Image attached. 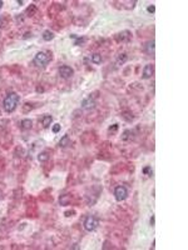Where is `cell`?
<instances>
[{"instance_id":"obj_1","label":"cell","mask_w":188,"mask_h":250,"mask_svg":"<svg viewBox=\"0 0 188 250\" xmlns=\"http://www.w3.org/2000/svg\"><path fill=\"white\" fill-rule=\"evenodd\" d=\"M19 100H20V96L17 93H9L5 96L3 101V108L6 113H13L17 106L19 104Z\"/></svg>"},{"instance_id":"obj_2","label":"cell","mask_w":188,"mask_h":250,"mask_svg":"<svg viewBox=\"0 0 188 250\" xmlns=\"http://www.w3.org/2000/svg\"><path fill=\"white\" fill-rule=\"evenodd\" d=\"M50 61V55L46 51H39L35 54L34 56V64H37L38 66H46Z\"/></svg>"},{"instance_id":"obj_3","label":"cell","mask_w":188,"mask_h":250,"mask_svg":"<svg viewBox=\"0 0 188 250\" xmlns=\"http://www.w3.org/2000/svg\"><path fill=\"white\" fill-rule=\"evenodd\" d=\"M98 225H99V220L93 215L87 216L85 219H84V223H83V227L87 231H94V230L98 228Z\"/></svg>"},{"instance_id":"obj_4","label":"cell","mask_w":188,"mask_h":250,"mask_svg":"<svg viewBox=\"0 0 188 250\" xmlns=\"http://www.w3.org/2000/svg\"><path fill=\"white\" fill-rule=\"evenodd\" d=\"M127 196H128V190H127L126 186L118 185L117 188L114 189V198H115V200H117V201L126 200Z\"/></svg>"},{"instance_id":"obj_5","label":"cell","mask_w":188,"mask_h":250,"mask_svg":"<svg viewBox=\"0 0 188 250\" xmlns=\"http://www.w3.org/2000/svg\"><path fill=\"white\" fill-rule=\"evenodd\" d=\"M132 39V33L129 30H123L119 34L115 35V40L121 43H128Z\"/></svg>"},{"instance_id":"obj_6","label":"cell","mask_w":188,"mask_h":250,"mask_svg":"<svg viewBox=\"0 0 188 250\" xmlns=\"http://www.w3.org/2000/svg\"><path fill=\"white\" fill-rule=\"evenodd\" d=\"M73 74H74V70L68 65H63L59 68V75H60L63 79H68V78L73 76Z\"/></svg>"},{"instance_id":"obj_7","label":"cell","mask_w":188,"mask_h":250,"mask_svg":"<svg viewBox=\"0 0 188 250\" xmlns=\"http://www.w3.org/2000/svg\"><path fill=\"white\" fill-rule=\"evenodd\" d=\"M153 73H154V66L152 64H147L143 69V79H149L153 76Z\"/></svg>"},{"instance_id":"obj_8","label":"cell","mask_w":188,"mask_h":250,"mask_svg":"<svg viewBox=\"0 0 188 250\" xmlns=\"http://www.w3.org/2000/svg\"><path fill=\"white\" fill-rule=\"evenodd\" d=\"M94 105H95V103H94V100H93V99H92L90 96H89V98H87V99H84L83 103H82V106H83L84 109H87V110L93 109V108H94Z\"/></svg>"},{"instance_id":"obj_9","label":"cell","mask_w":188,"mask_h":250,"mask_svg":"<svg viewBox=\"0 0 188 250\" xmlns=\"http://www.w3.org/2000/svg\"><path fill=\"white\" fill-rule=\"evenodd\" d=\"M122 139H123L124 141H130V140H133V139H134V132H133V130H129V129L124 130V133L122 134Z\"/></svg>"},{"instance_id":"obj_10","label":"cell","mask_w":188,"mask_h":250,"mask_svg":"<svg viewBox=\"0 0 188 250\" xmlns=\"http://www.w3.org/2000/svg\"><path fill=\"white\" fill-rule=\"evenodd\" d=\"M51 121H53V118H51V115H44V116L42 118V125L43 128H49Z\"/></svg>"},{"instance_id":"obj_11","label":"cell","mask_w":188,"mask_h":250,"mask_svg":"<svg viewBox=\"0 0 188 250\" xmlns=\"http://www.w3.org/2000/svg\"><path fill=\"white\" fill-rule=\"evenodd\" d=\"M31 126H33V121H31L30 119H23L20 121V128L23 130H29V129H31Z\"/></svg>"},{"instance_id":"obj_12","label":"cell","mask_w":188,"mask_h":250,"mask_svg":"<svg viewBox=\"0 0 188 250\" xmlns=\"http://www.w3.org/2000/svg\"><path fill=\"white\" fill-rule=\"evenodd\" d=\"M69 203H70V195H68V194L60 195V198H59V204H60L62 206L69 205Z\"/></svg>"},{"instance_id":"obj_13","label":"cell","mask_w":188,"mask_h":250,"mask_svg":"<svg viewBox=\"0 0 188 250\" xmlns=\"http://www.w3.org/2000/svg\"><path fill=\"white\" fill-rule=\"evenodd\" d=\"M59 145H60L62 148H65V146L70 145V138L68 136V135H63L62 139L59 140Z\"/></svg>"},{"instance_id":"obj_14","label":"cell","mask_w":188,"mask_h":250,"mask_svg":"<svg viewBox=\"0 0 188 250\" xmlns=\"http://www.w3.org/2000/svg\"><path fill=\"white\" fill-rule=\"evenodd\" d=\"M154 44H155L154 40H151L146 44V51L148 54H152V55L154 54Z\"/></svg>"},{"instance_id":"obj_15","label":"cell","mask_w":188,"mask_h":250,"mask_svg":"<svg viewBox=\"0 0 188 250\" xmlns=\"http://www.w3.org/2000/svg\"><path fill=\"white\" fill-rule=\"evenodd\" d=\"M43 39L45 41H50V40H53V39H54V34L51 33L50 30H45L43 33Z\"/></svg>"},{"instance_id":"obj_16","label":"cell","mask_w":188,"mask_h":250,"mask_svg":"<svg viewBox=\"0 0 188 250\" xmlns=\"http://www.w3.org/2000/svg\"><path fill=\"white\" fill-rule=\"evenodd\" d=\"M70 38L75 39V41H74V45H80V44H83V43L85 41V39H84V38H82V37H78V35H75V34L70 35Z\"/></svg>"},{"instance_id":"obj_17","label":"cell","mask_w":188,"mask_h":250,"mask_svg":"<svg viewBox=\"0 0 188 250\" xmlns=\"http://www.w3.org/2000/svg\"><path fill=\"white\" fill-rule=\"evenodd\" d=\"M90 60L94 63V64H101L102 63V56H101V54H93L92 55V58H90Z\"/></svg>"},{"instance_id":"obj_18","label":"cell","mask_w":188,"mask_h":250,"mask_svg":"<svg viewBox=\"0 0 188 250\" xmlns=\"http://www.w3.org/2000/svg\"><path fill=\"white\" fill-rule=\"evenodd\" d=\"M127 59H128L127 54H124V53L121 54V55H119V58H118V60H117V65H123L127 61Z\"/></svg>"},{"instance_id":"obj_19","label":"cell","mask_w":188,"mask_h":250,"mask_svg":"<svg viewBox=\"0 0 188 250\" xmlns=\"http://www.w3.org/2000/svg\"><path fill=\"white\" fill-rule=\"evenodd\" d=\"M48 159H49V154H48L46 152H43V153H40V154L38 155V160H39V161H42V163L46 161Z\"/></svg>"},{"instance_id":"obj_20","label":"cell","mask_w":188,"mask_h":250,"mask_svg":"<svg viewBox=\"0 0 188 250\" xmlns=\"http://www.w3.org/2000/svg\"><path fill=\"white\" fill-rule=\"evenodd\" d=\"M143 173H144L146 175H148V176H152V174H153V170L151 169V166H146V168L143 169Z\"/></svg>"},{"instance_id":"obj_21","label":"cell","mask_w":188,"mask_h":250,"mask_svg":"<svg viewBox=\"0 0 188 250\" xmlns=\"http://www.w3.org/2000/svg\"><path fill=\"white\" fill-rule=\"evenodd\" d=\"M33 109V106H31V104H29V103H25V104H24V106H23V112L24 113H28L29 112V110H31Z\"/></svg>"},{"instance_id":"obj_22","label":"cell","mask_w":188,"mask_h":250,"mask_svg":"<svg viewBox=\"0 0 188 250\" xmlns=\"http://www.w3.org/2000/svg\"><path fill=\"white\" fill-rule=\"evenodd\" d=\"M35 11H37V6L35 5H30L29 8H28V10H26V13L28 14H30V15H33Z\"/></svg>"},{"instance_id":"obj_23","label":"cell","mask_w":188,"mask_h":250,"mask_svg":"<svg viewBox=\"0 0 188 250\" xmlns=\"http://www.w3.org/2000/svg\"><path fill=\"white\" fill-rule=\"evenodd\" d=\"M51 130H53V133H59L60 132V124H54L53 125V128H51Z\"/></svg>"},{"instance_id":"obj_24","label":"cell","mask_w":188,"mask_h":250,"mask_svg":"<svg viewBox=\"0 0 188 250\" xmlns=\"http://www.w3.org/2000/svg\"><path fill=\"white\" fill-rule=\"evenodd\" d=\"M147 11L148 13H151V14H154L155 13V6L154 5H149L147 8Z\"/></svg>"},{"instance_id":"obj_25","label":"cell","mask_w":188,"mask_h":250,"mask_svg":"<svg viewBox=\"0 0 188 250\" xmlns=\"http://www.w3.org/2000/svg\"><path fill=\"white\" fill-rule=\"evenodd\" d=\"M123 118H124L126 120H128V121L133 120V116H132V115H130V116H129V113H124V114H123Z\"/></svg>"},{"instance_id":"obj_26","label":"cell","mask_w":188,"mask_h":250,"mask_svg":"<svg viewBox=\"0 0 188 250\" xmlns=\"http://www.w3.org/2000/svg\"><path fill=\"white\" fill-rule=\"evenodd\" d=\"M117 129H118V124H113V126H110V128H109V132L113 133V132H115Z\"/></svg>"},{"instance_id":"obj_27","label":"cell","mask_w":188,"mask_h":250,"mask_svg":"<svg viewBox=\"0 0 188 250\" xmlns=\"http://www.w3.org/2000/svg\"><path fill=\"white\" fill-rule=\"evenodd\" d=\"M154 220H155L154 215H152V218H151V227H154Z\"/></svg>"},{"instance_id":"obj_28","label":"cell","mask_w":188,"mask_h":250,"mask_svg":"<svg viewBox=\"0 0 188 250\" xmlns=\"http://www.w3.org/2000/svg\"><path fill=\"white\" fill-rule=\"evenodd\" d=\"M29 37H31V33H25V37H24V39H28Z\"/></svg>"},{"instance_id":"obj_29","label":"cell","mask_w":188,"mask_h":250,"mask_svg":"<svg viewBox=\"0 0 188 250\" xmlns=\"http://www.w3.org/2000/svg\"><path fill=\"white\" fill-rule=\"evenodd\" d=\"M1 25H3V17L0 15V26H1Z\"/></svg>"},{"instance_id":"obj_30","label":"cell","mask_w":188,"mask_h":250,"mask_svg":"<svg viewBox=\"0 0 188 250\" xmlns=\"http://www.w3.org/2000/svg\"><path fill=\"white\" fill-rule=\"evenodd\" d=\"M3 5H4V3L1 1V0H0V9H1V8H3Z\"/></svg>"}]
</instances>
